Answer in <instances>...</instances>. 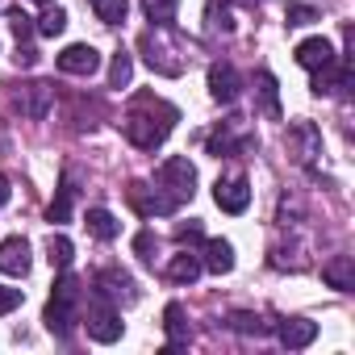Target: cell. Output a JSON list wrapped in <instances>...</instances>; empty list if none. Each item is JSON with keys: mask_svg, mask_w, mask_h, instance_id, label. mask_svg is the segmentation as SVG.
<instances>
[{"mask_svg": "<svg viewBox=\"0 0 355 355\" xmlns=\"http://www.w3.org/2000/svg\"><path fill=\"white\" fill-rule=\"evenodd\" d=\"M247 150H255V134L247 130L243 117H230L209 134V155L214 159H230V155H247Z\"/></svg>", "mask_w": 355, "mask_h": 355, "instance_id": "cell-6", "label": "cell"}, {"mask_svg": "<svg viewBox=\"0 0 355 355\" xmlns=\"http://www.w3.org/2000/svg\"><path fill=\"white\" fill-rule=\"evenodd\" d=\"M284 146H288V155H293L301 167H309V171H313V163H318V155H322V134H318V125H313V121H293V125H288Z\"/></svg>", "mask_w": 355, "mask_h": 355, "instance_id": "cell-8", "label": "cell"}, {"mask_svg": "<svg viewBox=\"0 0 355 355\" xmlns=\"http://www.w3.org/2000/svg\"><path fill=\"white\" fill-rule=\"evenodd\" d=\"M234 5H247V9H255V5H263V0H234Z\"/></svg>", "mask_w": 355, "mask_h": 355, "instance_id": "cell-38", "label": "cell"}, {"mask_svg": "<svg viewBox=\"0 0 355 355\" xmlns=\"http://www.w3.org/2000/svg\"><path fill=\"white\" fill-rule=\"evenodd\" d=\"M9 26H13V34H17V42L34 34V21H30V17H26L21 9H13V13H9Z\"/></svg>", "mask_w": 355, "mask_h": 355, "instance_id": "cell-35", "label": "cell"}, {"mask_svg": "<svg viewBox=\"0 0 355 355\" xmlns=\"http://www.w3.org/2000/svg\"><path fill=\"white\" fill-rule=\"evenodd\" d=\"M201 272H205V263H201V255H193V251L171 255V263H167V280H171V284H193Z\"/></svg>", "mask_w": 355, "mask_h": 355, "instance_id": "cell-20", "label": "cell"}, {"mask_svg": "<svg viewBox=\"0 0 355 355\" xmlns=\"http://www.w3.org/2000/svg\"><path fill=\"white\" fill-rule=\"evenodd\" d=\"M125 201L134 205V214H142V218H163V214H175V205L155 189V184H146V180H134L130 189H125Z\"/></svg>", "mask_w": 355, "mask_h": 355, "instance_id": "cell-10", "label": "cell"}, {"mask_svg": "<svg viewBox=\"0 0 355 355\" xmlns=\"http://www.w3.org/2000/svg\"><path fill=\"white\" fill-rule=\"evenodd\" d=\"M201 263L214 272V276H226L234 268V247L226 239H201Z\"/></svg>", "mask_w": 355, "mask_h": 355, "instance_id": "cell-17", "label": "cell"}, {"mask_svg": "<svg viewBox=\"0 0 355 355\" xmlns=\"http://www.w3.org/2000/svg\"><path fill=\"white\" fill-rule=\"evenodd\" d=\"M71 205H76V184H71V175H63V184H59V193L46 209V222H55V226L71 222Z\"/></svg>", "mask_w": 355, "mask_h": 355, "instance_id": "cell-23", "label": "cell"}, {"mask_svg": "<svg viewBox=\"0 0 355 355\" xmlns=\"http://www.w3.org/2000/svg\"><path fill=\"white\" fill-rule=\"evenodd\" d=\"M334 59V46L326 42V38H305L301 46H297V63L305 67V71H318V67H326Z\"/></svg>", "mask_w": 355, "mask_h": 355, "instance_id": "cell-21", "label": "cell"}, {"mask_svg": "<svg viewBox=\"0 0 355 355\" xmlns=\"http://www.w3.org/2000/svg\"><path fill=\"white\" fill-rule=\"evenodd\" d=\"M34 5H55V0H34Z\"/></svg>", "mask_w": 355, "mask_h": 355, "instance_id": "cell-39", "label": "cell"}, {"mask_svg": "<svg viewBox=\"0 0 355 355\" xmlns=\"http://www.w3.org/2000/svg\"><path fill=\"white\" fill-rule=\"evenodd\" d=\"M13 59H17V67H34V63H38V51L17 42V55H13Z\"/></svg>", "mask_w": 355, "mask_h": 355, "instance_id": "cell-36", "label": "cell"}, {"mask_svg": "<svg viewBox=\"0 0 355 355\" xmlns=\"http://www.w3.org/2000/svg\"><path fill=\"white\" fill-rule=\"evenodd\" d=\"M309 21H318V9H309V5H288V26H309Z\"/></svg>", "mask_w": 355, "mask_h": 355, "instance_id": "cell-34", "label": "cell"}, {"mask_svg": "<svg viewBox=\"0 0 355 355\" xmlns=\"http://www.w3.org/2000/svg\"><path fill=\"white\" fill-rule=\"evenodd\" d=\"M92 293H101V297L113 301L117 309L138 301V284H134V276L121 272V268H101V272L92 276Z\"/></svg>", "mask_w": 355, "mask_h": 355, "instance_id": "cell-7", "label": "cell"}, {"mask_svg": "<svg viewBox=\"0 0 355 355\" xmlns=\"http://www.w3.org/2000/svg\"><path fill=\"white\" fill-rule=\"evenodd\" d=\"M214 201L222 214H247L251 205V184L243 180V175H226V180L214 184Z\"/></svg>", "mask_w": 355, "mask_h": 355, "instance_id": "cell-11", "label": "cell"}, {"mask_svg": "<svg viewBox=\"0 0 355 355\" xmlns=\"http://www.w3.org/2000/svg\"><path fill=\"white\" fill-rule=\"evenodd\" d=\"M171 121H175V109L163 105L159 96L142 92V96H134V105H130L121 130H125V138H130L138 150H155V146H163V138L171 134Z\"/></svg>", "mask_w": 355, "mask_h": 355, "instance_id": "cell-1", "label": "cell"}, {"mask_svg": "<svg viewBox=\"0 0 355 355\" xmlns=\"http://www.w3.org/2000/svg\"><path fill=\"white\" fill-rule=\"evenodd\" d=\"M155 189L180 209L184 201H193L197 197V167L184 159V155H171V159H163L159 163V171H155Z\"/></svg>", "mask_w": 355, "mask_h": 355, "instance_id": "cell-3", "label": "cell"}, {"mask_svg": "<svg viewBox=\"0 0 355 355\" xmlns=\"http://www.w3.org/2000/svg\"><path fill=\"white\" fill-rule=\"evenodd\" d=\"M51 101H55V84H21V92H17V109L26 113V117H34V121H42L46 113H51Z\"/></svg>", "mask_w": 355, "mask_h": 355, "instance_id": "cell-13", "label": "cell"}, {"mask_svg": "<svg viewBox=\"0 0 355 355\" xmlns=\"http://www.w3.org/2000/svg\"><path fill=\"white\" fill-rule=\"evenodd\" d=\"M309 88H313V96H343V92L351 88V63H347V55H343V59L334 55L326 67H318Z\"/></svg>", "mask_w": 355, "mask_h": 355, "instance_id": "cell-9", "label": "cell"}, {"mask_svg": "<svg viewBox=\"0 0 355 355\" xmlns=\"http://www.w3.org/2000/svg\"><path fill=\"white\" fill-rule=\"evenodd\" d=\"M163 330H167V351L189 347V322H184V305L180 301H171L163 309Z\"/></svg>", "mask_w": 355, "mask_h": 355, "instance_id": "cell-19", "label": "cell"}, {"mask_svg": "<svg viewBox=\"0 0 355 355\" xmlns=\"http://www.w3.org/2000/svg\"><path fill=\"white\" fill-rule=\"evenodd\" d=\"M230 330H239V334H272V326L259 318V313H230Z\"/></svg>", "mask_w": 355, "mask_h": 355, "instance_id": "cell-30", "label": "cell"}, {"mask_svg": "<svg viewBox=\"0 0 355 355\" xmlns=\"http://www.w3.org/2000/svg\"><path fill=\"white\" fill-rule=\"evenodd\" d=\"M209 96L218 105H234L243 96V76L230 67V63H214L209 67Z\"/></svg>", "mask_w": 355, "mask_h": 355, "instance_id": "cell-12", "label": "cell"}, {"mask_svg": "<svg viewBox=\"0 0 355 355\" xmlns=\"http://www.w3.org/2000/svg\"><path fill=\"white\" fill-rule=\"evenodd\" d=\"M9 193H13V184H9V175H0V205L9 201Z\"/></svg>", "mask_w": 355, "mask_h": 355, "instance_id": "cell-37", "label": "cell"}, {"mask_svg": "<svg viewBox=\"0 0 355 355\" xmlns=\"http://www.w3.org/2000/svg\"><path fill=\"white\" fill-rule=\"evenodd\" d=\"M255 84H259V109L268 117H280V84H276V76L272 71H259Z\"/></svg>", "mask_w": 355, "mask_h": 355, "instance_id": "cell-24", "label": "cell"}, {"mask_svg": "<svg viewBox=\"0 0 355 355\" xmlns=\"http://www.w3.org/2000/svg\"><path fill=\"white\" fill-rule=\"evenodd\" d=\"M21 301H26V297H21V288H9V284H0V318H5V313H13Z\"/></svg>", "mask_w": 355, "mask_h": 355, "instance_id": "cell-33", "label": "cell"}, {"mask_svg": "<svg viewBox=\"0 0 355 355\" xmlns=\"http://www.w3.org/2000/svg\"><path fill=\"white\" fill-rule=\"evenodd\" d=\"M134 255H138L142 263H155V255H159V239H155V230H138V234H134Z\"/></svg>", "mask_w": 355, "mask_h": 355, "instance_id": "cell-31", "label": "cell"}, {"mask_svg": "<svg viewBox=\"0 0 355 355\" xmlns=\"http://www.w3.org/2000/svg\"><path fill=\"white\" fill-rule=\"evenodd\" d=\"M80 318H84V326H88V338H96V343H117V338H121V330H125L121 309H117L113 301H105L101 293H92L88 313H80Z\"/></svg>", "mask_w": 355, "mask_h": 355, "instance_id": "cell-5", "label": "cell"}, {"mask_svg": "<svg viewBox=\"0 0 355 355\" xmlns=\"http://www.w3.org/2000/svg\"><path fill=\"white\" fill-rule=\"evenodd\" d=\"M0 272H5V276H26L30 272V243L21 234L0 243Z\"/></svg>", "mask_w": 355, "mask_h": 355, "instance_id": "cell-15", "label": "cell"}, {"mask_svg": "<svg viewBox=\"0 0 355 355\" xmlns=\"http://www.w3.org/2000/svg\"><path fill=\"white\" fill-rule=\"evenodd\" d=\"M84 226H88V234H92V239H101V243H113V239L121 234V222H117L109 209H101V205H96V209H88Z\"/></svg>", "mask_w": 355, "mask_h": 355, "instance_id": "cell-22", "label": "cell"}, {"mask_svg": "<svg viewBox=\"0 0 355 355\" xmlns=\"http://www.w3.org/2000/svg\"><path fill=\"white\" fill-rule=\"evenodd\" d=\"M201 239H205L201 222H180V226H175V243H180V247H189V243H201Z\"/></svg>", "mask_w": 355, "mask_h": 355, "instance_id": "cell-32", "label": "cell"}, {"mask_svg": "<svg viewBox=\"0 0 355 355\" xmlns=\"http://www.w3.org/2000/svg\"><path fill=\"white\" fill-rule=\"evenodd\" d=\"M63 30H67V13H63L59 5H46L42 17L34 21V34H42V38H55V34H63Z\"/></svg>", "mask_w": 355, "mask_h": 355, "instance_id": "cell-25", "label": "cell"}, {"mask_svg": "<svg viewBox=\"0 0 355 355\" xmlns=\"http://www.w3.org/2000/svg\"><path fill=\"white\" fill-rule=\"evenodd\" d=\"M175 9H180V0H142V13L155 26H171L175 21Z\"/></svg>", "mask_w": 355, "mask_h": 355, "instance_id": "cell-27", "label": "cell"}, {"mask_svg": "<svg viewBox=\"0 0 355 355\" xmlns=\"http://www.w3.org/2000/svg\"><path fill=\"white\" fill-rule=\"evenodd\" d=\"M46 259H51V268H71V259H76V247H71V239L67 234H51V243H46Z\"/></svg>", "mask_w": 355, "mask_h": 355, "instance_id": "cell-26", "label": "cell"}, {"mask_svg": "<svg viewBox=\"0 0 355 355\" xmlns=\"http://www.w3.org/2000/svg\"><path fill=\"white\" fill-rule=\"evenodd\" d=\"M101 67V55H96V46H88V42H76V46H67L63 55H59V71L63 76H92Z\"/></svg>", "mask_w": 355, "mask_h": 355, "instance_id": "cell-14", "label": "cell"}, {"mask_svg": "<svg viewBox=\"0 0 355 355\" xmlns=\"http://www.w3.org/2000/svg\"><path fill=\"white\" fill-rule=\"evenodd\" d=\"M130 76H134V59H130V51H117L109 63V88H125Z\"/></svg>", "mask_w": 355, "mask_h": 355, "instance_id": "cell-29", "label": "cell"}, {"mask_svg": "<svg viewBox=\"0 0 355 355\" xmlns=\"http://www.w3.org/2000/svg\"><path fill=\"white\" fill-rule=\"evenodd\" d=\"M92 9L105 26H121L125 13H130V0H92Z\"/></svg>", "mask_w": 355, "mask_h": 355, "instance_id": "cell-28", "label": "cell"}, {"mask_svg": "<svg viewBox=\"0 0 355 355\" xmlns=\"http://www.w3.org/2000/svg\"><path fill=\"white\" fill-rule=\"evenodd\" d=\"M322 280L338 293H355V259L351 255H334L322 263Z\"/></svg>", "mask_w": 355, "mask_h": 355, "instance_id": "cell-18", "label": "cell"}, {"mask_svg": "<svg viewBox=\"0 0 355 355\" xmlns=\"http://www.w3.org/2000/svg\"><path fill=\"white\" fill-rule=\"evenodd\" d=\"M276 338H280L288 351H301V347H309V343L318 338V322H309V318H284V322L276 326Z\"/></svg>", "mask_w": 355, "mask_h": 355, "instance_id": "cell-16", "label": "cell"}, {"mask_svg": "<svg viewBox=\"0 0 355 355\" xmlns=\"http://www.w3.org/2000/svg\"><path fill=\"white\" fill-rule=\"evenodd\" d=\"M80 301H84L80 276H76L71 268H63V276L55 280V293H51V301H46V313H42V322H46V330H51L55 338H71V330H76V322H80Z\"/></svg>", "mask_w": 355, "mask_h": 355, "instance_id": "cell-2", "label": "cell"}, {"mask_svg": "<svg viewBox=\"0 0 355 355\" xmlns=\"http://www.w3.org/2000/svg\"><path fill=\"white\" fill-rule=\"evenodd\" d=\"M138 51H142V59L159 71V76H180L184 71V59H180V46H175L171 38H167V26H155V30H146L142 38H138Z\"/></svg>", "mask_w": 355, "mask_h": 355, "instance_id": "cell-4", "label": "cell"}]
</instances>
